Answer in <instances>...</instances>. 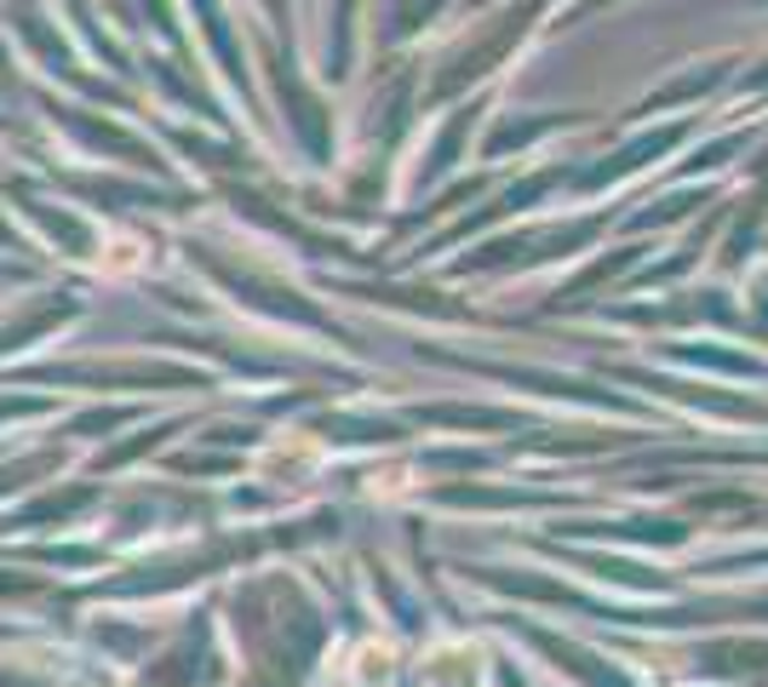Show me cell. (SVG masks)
Returning a JSON list of instances; mask_svg holds the SVG:
<instances>
[{"label":"cell","instance_id":"cell-1","mask_svg":"<svg viewBox=\"0 0 768 687\" xmlns=\"http://www.w3.org/2000/svg\"><path fill=\"white\" fill-rule=\"evenodd\" d=\"M132 264H139V240L115 235V240H110V258H104V269L115 275V269H132Z\"/></svg>","mask_w":768,"mask_h":687}]
</instances>
